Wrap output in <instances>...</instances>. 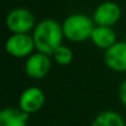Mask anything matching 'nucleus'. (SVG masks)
<instances>
[{
    "label": "nucleus",
    "instance_id": "obj_10",
    "mask_svg": "<svg viewBox=\"0 0 126 126\" xmlns=\"http://www.w3.org/2000/svg\"><path fill=\"white\" fill-rule=\"evenodd\" d=\"M92 42L99 48H110L116 43V35L111 27L96 26L90 37Z\"/></svg>",
    "mask_w": 126,
    "mask_h": 126
},
{
    "label": "nucleus",
    "instance_id": "obj_7",
    "mask_svg": "<svg viewBox=\"0 0 126 126\" xmlns=\"http://www.w3.org/2000/svg\"><path fill=\"white\" fill-rule=\"evenodd\" d=\"M45 104V94L37 87H30L22 92L19 100V108L26 114L37 112Z\"/></svg>",
    "mask_w": 126,
    "mask_h": 126
},
{
    "label": "nucleus",
    "instance_id": "obj_4",
    "mask_svg": "<svg viewBox=\"0 0 126 126\" xmlns=\"http://www.w3.org/2000/svg\"><path fill=\"white\" fill-rule=\"evenodd\" d=\"M35 17L27 9H14L6 17V26L14 33H27L33 29Z\"/></svg>",
    "mask_w": 126,
    "mask_h": 126
},
{
    "label": "nucleus",
    "instance_id": "obj_5",
    "mask_svg": "<svg viewBox=\"0 0 126 126\" xmlns=\"http://www.w3.org/2000/svg\"><path fill=\"white\" fill-rule=\"evenodd\" d=\"M51 58L45 53H35L31 54L25 62V72L32 79H42L45 78L51 69Z\"/></svg>",
    "mask_w": 126,
    "mask_h": 126
},
{
    "label": "nucleus",
    "instance_id": "obj_2",
    "mask_svg": "<svg viewBox=\"0 0 126 126\" xmlns=\"http://www.w3.org/2000/svg\"><path fill=\"white\" fill-rule=\"evenodd\" d=\"M64 37L72 42H83L92 37L94 31V22L90 17L83 14H74L68 16L62 25Z\"/></svg>",
    "mask_w": 126,
    "mask_h": 126
},
{
    "label": "nucleus",
    "instance_id": "obj_14",
    "mask_svg": "<svg viewBox=\"0 0 126 126\" xmlns=\"http://www.w3.org/2000/svg\"><path fill=\"white\" fill-rule=\"evenodd\" d=\"M125 41H126V37H125Z\"/></svg>",
    "mask_w": 126,
    "mask_h": 126
},
{
    "label": "nucleus",
    "instance_id": "obj_13",
    "mask_svg": "<svg viewBox=\"0 0 126 126\" xmlns=\"http://www.w3.org/2000/svg\"><path fill=\"white\" fill-rule=\"evenodd\" d=\"M119 98H120V101L122 103V105L126 106V79L121 83V85L119 88Z\"/></svg>",
    "mask_w": 126,
    "mask_h": 126
},
{
    "label": "nucleus",
    "instance_id": "obj_1",
    "mask_svg": "<svg viewBox=\"0 0 126 126\" xmlns=\"http://www.w3.org/2000/svg\"><path fill=\"white\" fill-rule=\"evenodd\" d=\"M63 29L62 26L52 19L42 20L33 30V42L35 47L40 53L52 56L57 48L62 46L63 40Z\"/></svg>",
    "mask_w": 126,
    "mask_h": 126
},
{
    "label": "nucleus",
    "instance_id": "obj_6",
    "mask_svg": "<svg viewBox=\"0 0 126 126\" xmlns=\"http://www.w3.org/2000/svg\"><path fill=\"white\" fill-rule=\"evenodd\" d=\"M104 61L108 68L114 72H126V41L116 42L110 48L105 49Z\"/></svg>",
    "mask_w": 126,
    "mask_h": 126
},
{
    "label": "nucleus",
    "instance_id": "obj_8",
    "mask_svg": "<svg viewBox=\"0 0 126 126\" xmlns=\"http://www.w3.org/2000/svg\"><path fill=\"white\" fill-rule=\"evenodd\" d=\"M120 15H121V10L119 5L112 1H106L95 9L93 19L98 26L111 27L119 21Z\"/></svg>",
    "mask_w": 126,
    "mask_h": 126
},
{
    "label": "nucleus",
    "instance_id": "obj_12",
    "mask_svg": "<svg viewBox=\"0 0 126 126\" xmlns=\"http://www.w3.org/2000/svg\"><path fill=\"white\" fill-rule=\"evenodd\" d=\"M52 56L56 63H58L61 66H67L73 61V52L67 46H63V45L59 48H57Z\"/></svg>",
    "mask_w": 126,
    "mask_h": 126
},
{
    "label": "nucleus",
    "instance_id": "obj_3",
    "mask_svg": "<svg viewBox=\"0 0 126 126\" xmlns=\"http://www.w3.org/2000/svg\"><path fill=\"white\" fill-rule=\"evenodd\" d=\"M35 48L33 38L29 33H14L5 42V51L16 58L30 57Z\"/></svg>",
    "mask_w": 126,
    "mask_h": 126
},
{
    "label": "nucleus",
    "instance_id": "obj_9",
    "mask_svg": "<svg viewBox=\"0 0 126 126\" xmlns=\"http://www.w3.org/2000/svg\"><path fill=\"white\" fill-rule=\"evenodd\" d=\"M29 116L20 108H5L0 111V126H27Z\"/></svg>",
    "mask_w": 126,
    "mask_h": 126
},
{
    "label": "nucleus",
    "instance_id": "obj_11",
    "mask_svg": "<svg viewBox=\"0 0 126 126\" xmlns=\"http://www.w3.org/2000/svg\"><path fill=\"white\" fill-rule=\"evenodd\" d=\"M92 126H126L120 114L115 111H104L92 122Z\"/></svg>",
    "mask_w": 126,
    "mask_h": 126
}]
</instances>
